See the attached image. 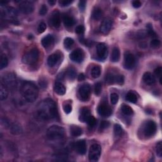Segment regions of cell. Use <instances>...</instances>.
Returning <instances> with one entry per match:
<instances>
[{
    "label": "cell",
    "instance_id": "6da1fadb",
    "mask_svg": "<svg viewBox=\"0 0 162 162\" xmlns=\"http://www.w3.org/2000/svg\"><path fill=\"white\" fill-rule=\"evenodd\" d=\"M36 111L38 117L45 120L55 119L58 117L57 106L51 99H46L40 102Z\"/></svg>",
    "mask_w": 162,
    "mask_h": 162
},
{
    "label": "cell",
    "instance_id": "7a4b0ae2",
    "mask_svg": "<svg viewBox=\"0 0 162 162\" xmlns=\"http://www.w3.org/2000/svg\"><path fill=\"white\" fill-rule=\"evenodd\" d=\"M21 94L25 100L29 103L35 101L39 95V90L35 84L30 81H24L21 85Z\"/></svg>",
    "mask_w": 162,
    "mask_h": 162
},
{
    "label": "cell",
    "instance_id": "3957f363",
    "mask_svg": "<svg viewBox=\"0 0 162 162\" xmlns=\"http://www.w3.org/2000/svg\"><path fill=\"white\" fill-rule=\"evenodd\" d=\"M65 135V130L59 126H52L49 127L46 132V136L50 141H57L63 139Z\"/></svg>",
    "mask_w": 162,
    "mask_h": 162
},
{
    "label": "cell",
    "instance_id": "277c9868",
    "mask_svg": "<svg viewBox=\"0 0 162 162\" xmlns=\"http://www.w3.org/2000/svg\"><path fill=\"white\" fill-rule=\"evenodd\" d=\"M39 51L36 48H33L25 54L22 60L24 64L33 65L36 63L39 59Z\"/></svg>",
    "mask_w": 162,
    "mask_h": 162
},
{
    "label": "cell",
    "instance_id": "5b68a950",
    "mask_svg": "<svg viewBox=\"0 0 162 162\" xmlns=\"http://www.w3.org/2000/svg\"><path fill=\"white\" fill-rule=\"evenodd\" d=\"M101 153V147L98 144H92L89 149V159L91 161H97Z\"/></svg>",
    "mask_w": 162,
    "mask_h": 162
},
{
    "label": "cell",
    "instance_id": "8992f818",
    "mask_svg": "<svg viewBox=\"0 0 162 162\" xmlns=\"http://www.w3.org/2000/svg\"><path fill=\"white\" fill-rule=\"evenodd\" d=\"M1 83L8 89L14 88L17 84L16 77L14 74L8 73L3 77Z\"/></svg>",
    "mask_w": 162,
    "mask_h": 162
},
{
    "label": "cell",
    "instance_id": "52a82bcc",
    "mask_svg": "<svg viewBox=\"0 0 162 162\" xmlns=\"http://www.w3.org/2000/svg\"><path fill=\"white\" fill-rule=\"evenodd\" d=\"M91 88L88 84H84L80 87L78 91V96L80 101H87L90 98Z\"/></svg>",
    "mask_w": 162,
    "mask_h": 162
},
{
    "label": "cell",
    "instance_id": "ba28073f",
    "mask_svg": "<svg viewBox=\"0 0 162 162\" xmlns=\"http://www.w3.org/2000/svg\"><path fill=\"white\" fill-rule=\"evenodd\" d=\"M157 126L154 121L149 120L146 123L144 127V136L147 138H149L153 136L157 132Z\"/></svg>",
    "mask_w": 162,
    "mask_h": 162
},
{
    "label": "cell",
    "instance_id": "9c48e42d",
    "mask_svg": "<svg viewBox=\"0 0 162 162\" xmlns=\"http://www.w3.org/2000/svg\"><path fill=\"white\" fill-rule=\"evenodd\" d=\"M1 15L3 18L7 20L15 19L17 17V11L13 7H5L1 11Z\"/></svg>",
    "mask_w": 162,
    "mask_h": 162
},
{
    "label": "cell",
    "instance_id": "30bf717a",
    "mask_svg": "<svg viewBox=\"0 0 162 162\" xmlns=\"http://www.w3.org/2000/svg\"><path fill=\"white\" fill-rule=\"evenodd\" d=\"M70 58L71 60H72L76 63H80L82 62L84 58V53L82 49H76L74 51L71 53L70 55Z\"/></svg>",
    "mask_w": 162,
    "mask_h": 162
},
{
    "label": "cell",
    "instance_id": "8fae6325",
    "mask_svg": "<svg viewBox=\"0 0 162 162\" xmlns=\"http://www.w3.org/2000/svg\"><path fill=\"white\" fill-rule=\"evenodd\" d=\"M34 4L30 1H22L19 5V10L25 14H29L34 10Z\"/></svg>",
    "mask_w": 162,
    "mask_h": 162
},
{
    "label": "cell",
    "instance_id": "7c38bea8",
    "mask_svg": "<svg viewBox=\"0 0 162 162\" xmlns=\"http://www.w3.org/2000/svg\"><path fill=\"white\" fill-rule=\"evenodd\" d=\"M135 57L131 53H127L124 57V67L126 69L130 70L135 65Z\"/></svg>",
    "mask_w": 162,
    "mask_h": 162
},
{
    "label": "cell",
    "instance_id": "4fadbf2b",
    "mask_svg": "<svg viewBox=\"0 0 162 162\" xmlns=\"http://www.w3.org/2000/svg\"><path fill=\"white\" fill-rule=\"evenodd\" d=\"M97 55L98 58L101 60H105L107 57L108 49L104 43H99L97 46Z\"/></svg>",
    "mask_w": 162,
    "mask_h": 162
},
{
    "label": "cell",
    "instance_id": "5bb4252c",
    "mask_svg": "<svg viewBox=\"0 0 162 162\" xmlns=\"http://www.w3.org/2000/svg\"><path fill=\"white\" fill-rule=\"evenodd\" d=\"M112 27V21L110 18H105L101 22L100 27H99V30L103 34H107L110 30Z\"/></svg>",
    "mask_w": 162,
    "mask_h": 162
},
{
    "label": "cell",
    "instance_id": "9a60e30c",
    "mask_svg": "<svg viewBox=\"0 0 162 162\" xmlns=\"http://www.w3.org/2000/svg\"><path fill=\"white\" fill-rule=\"evenodd\" d=\"M98 113L102 117H108L110 116L112 113V110L109 106L106 104H101L98 107Z\"/></svg>",
    "mask_w": 162,
    "mask_h": 162
},
{
    "label": "cell",
    "instance_id": "2e32d148",
    "mask_svg": "<svg viewBox=\"0 0 162 162\" xmlns=\"http://www.w3.org/2000/svg\"><path fill=\"white\" fill-rule=\"evenodd\" d=\"M75 149H76L77 153L83 155L86 154L87 151V145L84 140H79L75 144Z\"/></svg>",
    "mask_w": 162,
    "mask_h": 162
},
{
    "label": "cell",
    "instance_id": "e0dca14e",
    "mask_svg": "<svg viewBox=\"0 0 162 162\" xmlns=\"http://www.w3.org/2000/svg\"><path fill=\"white\" fill-rule=\"evenodd\" d=\"M50 22L53 26L55 28H58L60 26L61 24V18L60 12L58 10H55L51 15Z\"/></svg>",
    "mask_w": 162,
    "mask_h": 162
},
{
    "label": "cell",
    "instance_id": "ac0fdd59",
    "mask_svg": "<svg viewBox=\"0 0 162 162\" xmlns=\"http://www.w3.org/2000/svg\"><path fill=\"white\" fill-rule=\"evenodd\" d=\"M90 116H91V114H90V111L89 109L87 108H83L80 110L79 120L82 122H87Z\"/></svg>",
    "mask_w": 162,
    "mask_h": 162
},
{
    "label": "cell",
    "instance_id": "d6986e66",
    "mask_svg": "<svg viewBox=\"0 0 162 162\" xmlns=\"http://www.w3.org/2000/svg\"><path fill=\"white\" fill-rule=\"evenodd\" d=\"M143 80L148 85H153L156 82V79L152 74L146 72L143 75Z\"/></svg>",
    "mask_w": 162,
    "mask_h": 162
},
{
    "label": "cell",
    "instance_id": "ffe728a7",
    "mask_svg": "<svg viewBox=\"0 0 162 162\" xmlns=\"http://www.w3.org/2000/svg\"><path fill=\"white\" fill-rule=\"evenodd\" d=\"M53 42L54 37L52 35H50V34H48L47 36H45L41 40L42 45L45 48H47L49 46H50Z\"/></svg>",
    "mask_w": 162,
    "mask_h": 162
},
{
    "label": "cell",
    "instance_id": "44dd1931",
    "mask_svg": "<svg viewBox=\"0 0 162 162\" xmlns=\"http://www.w3.org/2000/svg\"><path fill=\"white\" fill-rule=\"evenodd\" d=\"M54 91L58 95H64L66 92V89L63 84L59 82H57L55 83L54 86Z\"/></svg>",
    "mask_w": 162,
    "mask_h": 162
},
{
    "label": "cell",
    "instance_id": "7402d4cb",
    "mask_svg": "<svg viewBox=\"0 0 162 162\" xmlns=\"http://www.w3.org/2000/svg\"><path fill=\"white\" fill-rule=\"evenodd\" d=\"M60 60V55L57 53L51 55L48 58V64L49 67H54Z\"/></svg>",
    "mask_w": 162,
    "mask_h": 162
},
{
    "label": "cell",
    "instance_id": "603a6c76",
    "mask_svg": "<svg viewBox=\"0 0 162 162\" xmlns=\"http://www.w3.org/2000/svg\"><path fill=\"white\" fill-rule=\"evenodd\" d=\"M63 21L64 25L67 27L73 26L75 24L74 18L72 17L69 16V15H64L63 17Z\"/></svg>",
    "mask_w": 162,
    "mask_h": 162
},
{
    "label": "cell",
    "instance_id": "cb8c5ba5",
    "mask_svg": "<svg viewBox=\"0 0 162 162\" xmlns=\"http://www.w3.org/2000/svg\"><path fill=\"white\" fill-rule=\"evenodd\" d=\"M8 88L3 84L2 83H1V86H0V99L1 101L5 100L8 97Z\"/></svg>",
    "mask_w": 162,
    "mask_h": 162
},
{
    "label": "cell",
    "instance_id": "d4e9b609",
    "mask_svg": "<svg viewBox=\"0 0 162 162\" xmlns=\"http://www.w3.org/2000/svg\"><path fill=\"white\" fill-rule=\"evenodd\" d=\"M120 56V53L119 49L117 47L114 48L113 49V51H112L111 60L113 62H117L118 60H119Z\"/></svg>",
    "mask_w": 162,
    "mask_h": 162
},
{
    "label": "cell",
    "instance_id": "484cf974",
    "mask_svg": "<svg viewBox=\"0 0 162 162\" xmlns=\"http://www.w3.org/2000/svg\"><path fill=\"white\" fill-rule=\"evenodd\" d=\"M103 11L101 8H96L94 9V10L92 11V17L93 19L96 20H98L101 19L102 16H103Z\"/></svg>",
    "mask_w": 162,
    "mask_h": 162
},
{
    "label": "cell",
    "instance_id": "4316f807",
    "mask_svg": "<svg viewBox=\"0 0 162 162\" xmlns=\"http://www.w3.org/2000/svg\"><path fill=\"white\" fill-rule=\"evenodd\" d=\"M72 135L74 137H79L82 134V130L78 126H72L70 129Z\"/></svg>",
    "mask_w": 162,
    "mask_h": 162
},
{
    "label": "cell",
    "instance_id": "83f0119b",
    "mask_svg": "<svg viewBox=\"0 0 162 162\" xmlns=\"http://www.w3.org/2000/svg\"><path fill=\"white\" fill-rule=\"evenodd\" d=\"M10 131L14 134H19L22 132V128L18 124L14 123L10 127Z\"/></svg>",
    "mask_w": 162,
    "mask_h": 162
},
{
    "label": "cell",
    "instance_id": "f1b7e54d",
    "mask_svg": "<svg viewBox=\"0 0 162 162\" xmlns=\"http://www.w3.org/2000/svg\"><path fill=\"white\" fill-rule=\"evenodd\" d=\"M121 110L122 111V113L126 115L130 116V115H132L133 114V110L132 108L127 105H123L122 106Z\"/></svg>",
    "mask_w": 162,
    "mask_h": 162
},
{
    "label": "cell",
    "instance_id": "f546056e",
    "mask_svg": "<svg viewBox=\"0 0 162 162\" xmlns=\"http://www.w3.org/2000/svg\"><path fill=\"white\" fill-rule=\"evenodd\" d=\"M126 99L129 102L132 103H136L138 101V98H137V96L132 92H129L127 94Z\"/></svg>",
    "mask_w": 162,
    "mask_h": 162
},
{
    "label": "cell",
    "instance_id": "4dcf8cb0",
    "mask_svg": "<svg viewBox=\"0 0 162 162\" xmlns=\"http://www.w3.org/2000/svg\"><path fill=\"white\" fill-rule=\"evenodd\" d=\"M101 72V68L99 66H95L91 70V76L93 78L96 79V78H98L99 76H100Z\"/></svg>",
    "mask_w": 162,
    "mask_h": 162
},
{
    "label": "cell",
    "instance_id": "1f68e13d",
    "mask_svg": "<svg viewBox=\"0 0 162 162\" xmlns=\"http://www.w3.org/2000/svg\"><path fill=\"white\" fill-rule=\"evenodd\" d=\"M76 70L73 67L68 68L67 70V76L70 80H74L76 77Z\"/></svg>",
    "mask_w": 162,
    "mask_h": 162
},
{
    "label": "cell",
    "instance_id": "d6a6232c",
    "mask_svg": "<svg viewBox=\"0 0 162 162\" xmlns=\"http://www.w3.org/2000/svg\"><path fill=\"white\" fill-rule=\"evenodd\" d=\"M8 64V60L5 54L2 55L1 57V61H0V69H3V68L7 67Z\"/></svg>",
    "mask_w": 162,
    "mask_h": 162
},
{
    "label": "cell",
    "instance_id": "836d02e7",
    "mask_svg": "<svg viewBox=\"0 0 162 162\" xmlns=\"http://www.w3.org/2000/svg\"><path fill=\"white\" fill-rule=\"evenodd\" d=\"M114 133L115 135L117 137L122 136L124 134V130L119 124H115L114 126Z\"/></svg>",
    "mask_w": 162,
    "mask_h": 162
},
{
    "label": "cell",
    "instance_id": "e575fe53",
    "mask_svg": "<svg viewBox=\"0 0 162 162\" xmlns=\"http://www.w3.org/2000/svg\"><path fill=\"white\" fill-rule=\"evenodd\" d=\"M74 41L73 39L70 38V37H67L65 38L64 40V46L65 48L67 49H69L70 48L72 47V46L74 45Z\"/></svg>",
    "mask_w": 162,
    "mask_h": 162
},
{
    "label": "cell",
    "instance_id": "d590c367",
    "mask_svg": "<svg viewBox=\"0 0 162 162\" xmlns=\"http://www.w3.org/2000/svg\"><path fill=\"white\" fill-rule=\"evenodd\" d=\"M96 118L93 117V116H90L89 118H88V121H87V123H88V126H89V127H91V128H93V127H95L96 124Z\"/></svg>",
    "mask_w": 162,
    "mask_h": 162
},
{
    "label": "cell",
    "instance_id": "8d00e7d4",
    "mask_svg": "<svg viewBox=\"0 0 162 162\" xmlns=\"http://www.w3.org/2000/svg\"><path fill=\"white\" fill-rule=\"evenodd\" d=\"M118 95L117 93H111L110 95V101L112 105H116L118 101Z\"/></svg>",
    "mask_w": 162,
    "mask_h": 162
},
{
    "label": "cell",
    "instance_id": "74e56055",
    "mask_svg": "<svg viewBox=\"0 0 162 162\" xmlns=\"http://www.w3.org/2000/svg\"><path fill=\"white\" fill-rule=\"evenodd\" d=\"M124 82V77L122 75H118L115 76V83H117L118 84L122 85Z\"/></svg>",
    "mask_w": 162,
    "mask_h": 162
},
{
    "label": "cell",
    "instance_id": "f35d334b",
    "mask_svg": "<svg viewBox=\"0 0 162 162\" xmlns=\"http://www.w3.org/2000/svg\"><path fill=\"white\" fill-rule=\"evenodd\" d=\"M106 82L109 84L115 83V76L111 74H108L106 76Z\"/></svg>",
    "mask_w": 162,
    "mask_h": 162
},
{
    "label": "cell",
    "instance_id": "ab89813d",
    "mask_svg": "<svg viewBox=\"0 0 162 162\" xmlns=\"http://www.w3.org/2000/svg\"><path fill=\"white\" fill-rule=\"evenodd\" d=\"M101 90H102L101 83L97 82L95 84V92L96 95L99 96V95H100L101 92Z\"/></svg>",
    "mask_w": 162,
    "mask_h": 162
},
{
    "label": "cell",
    "instance_id": "60d3db41",
    "mask_svg": "<svg viewBox=\"0 0 162 162\" xmlns=\"http://www.w3.org/2000/svg\"><path fill=\"white\" fill-rule=\"evenodd\" d=\"M46 24L45 22H41L37 27V32L40 34L43 33L46 30Z\"/></svg>",
    "mask_w": 162,
    "mask_h": 162
},
{
    "label": "cell",
    "instance_id": "b9f144b4",
    "mask_svg": "<svg viewBox=\"0 0 162 162\" xmlns=\"http://www.w3.org/2000/svg\"><path fill=\"white\" fill-rule=\"evenodd\" d=\"M160 44H161V43H160V41L159 40V39H153L151 43H150V45L152 48H158L159 46H160Z\"/></svg>",
    "mask_w": 162,
    "mask_h": 162
},
{
    "label": "cell",
    "instance_id": "7bdbcfd3",
    "mask_svg": "<svg viewBox=\"0 0 162 162\" xmlns=\"http://www.w3.org/2000/svg\"><path fill=\"white\" fill-rule=\"evenodd\" d=\"M156 151H157V154L158 157L161 158L162 156V144L161 142H159L156 148Z\"/></svg>",
    "mask_w": 162,
    "mask_h": 162
},
{
    "label": "cell",
    "instance_id": "ee69618b",
    "mask_svg": "<svg viewBox=\"0 0 162 162\" xmlns=\"http://www.w3.org/2000/svg\"><path fill=\"white\" fill-rule=\"evenodd\" d=\"M47 12H48V8H47V7H46V5H43L41 6V7L40 8L39 12V15L43 16V15H45L47 14Z\"/></svg>",
    "mask_w": 162,
    "mask_h": 162
},
{
    "label": "cell",
    "instance_id": "f6af8a7d",
    "mask_svg": "<svg viewBox=\"0 0 162 162\" xmlns=\"http://www.w3.org/2000/svg\"><path fill=\"white\" fill-rule=\"evenodd\" d=\"M72 1H69V0H61V1H59V4L61 6V7H68L69 6L71 3H72Z\"/></svg>",
    "mask_w": 162,
    "mask_h": 162
},
{
    "label": "cell",
    "instance_id": "bcb514c9",
    "mask_svg": "<svg viewBox=\"0 0 162 162\" xmlns=\"http://www.w3.org/2000/svg\"><path fill=\"white\" fill-rule=\"evenodd\" d=\"M75 30H76V32L77 34H82L84 33V32L85 29H84V27L83 26H78L77 27H76Z\"/></svg>",
    "mask_w": 162,
    "mask_h": 162
},
{
    "label": "cell",
    "instance_id": "7dc6e473",
    "mask_svg": "<svg viewBox=\"0 0 162 162\" xmlns=\"http://www.w3.org/2000/svg\"><path fill=\"white\" fill-rule=\"evenodd\" d=\"M110 126V123L108 121H103L100 124V129L104 130L105 129H107Z\"/></svg>",
    "mask_w": 162,
    "mask_h": 162
},
{
    "label": "cell",
    "instance_id": "c3c4849f",
    "mask_svg": "<svg viewBox=\"0 0 162 162\" xmlns=\"http://www.w3.org/2000/svg\"><path fill=\"white\" fill-rule=\"evenodd\" d=\"M161 71H162V69H161V67H158L157 68H156V69L155 70V74L156 76H157L158 77H160V83H161Z\"/></svg>",
    "mask_w": 162,
    "mask_h": 162
},
{
    "label": "cell",
    "instance_id": "681fc988",
    "mask_svg": "<svg viewBox=\"0 0 162 162\" xmlns=\"http://www.w3.org/2000/svg\"><path fill=\"white\" fill-rule=\"evenodd\" d=\"M86 1H80L79 3V7L80 8V11H83L84 10H85V8H86Z\"/></svg>",
    "mask_w": 162,
    "mask_h": 162
},
{
    "label": "cell",
    "instance_id": "f907efd6",
    "mask_svg": "<svg viewBox=\"0 0 162 162\" xmlns=\"http://www.w3.org/2000/svg\"><path fill=\"white\" fill-rule=\"evenodd\" d=\"M63 110H64V111L67 114L70 113V112L72 111V107H71V105H69V104L65 105L64 107H63Z\"/></svg>",
    "mask_w": 162,
    "mask_h": 162
},
{
    "label": "cell",
    "instance_id": "816d5d0a",
    "mask_svg": "<svg viewBox=\"0 0 162 162\" xmlns=\"http://www.w3.org/2000/svg\"><path fill=\"white\" fill-rule=\"evenodd\" d=\"M132 6L135 8H138L141 6V3L139 1H137V0L136 1H134L132 2Z\"/></svg>",
    "mask_w": 162,
    "mask_h": 162
},
{
    "label": "cell",
    "instance_id": "f5cc1de1",
    "mask_svg": "<svg viewBox=\"0 0 162 162\" xmlns=\"http://www.w3.org/2000/svg\"><path fill=\"white\" fill-rule=\"evenodd\" d=\"M85 76L83 74H80L79 76H78V80L79 81H82L85 80Z\"/></svg>",
    "mask_w": 162,
    "mask_h": 162
},
{
    "label": "cell",
    "instance_id": "db71d44e",
    "mask_svg": "<svg viewBox=\"0 0 162 162\" xmlns=\"http://www.w3.org/2000/svg\"><path fill=\"white\" fill-rule=\"evenodd\" d=\"M39 84L41 87H46V85H47V82H46L45 80H41L39 81Z\"/></svg>",
    "mask_w": 162,
    "mask_h": 162
},
{
    "label": "cell",
    "instance_id": "11a10c76",
    "mask_svg": "<svg viewBox=\"0 0 162 162\" xmlns=\"http://www.w3.org/2000/svg\"><path fill=\"white\" fill-rule=\"evenodd\" d=\"M48 3H49L51 5L53 6V5L55 4L56 1H53V0H51V1H48Z\"/></svg>",
    "mask_w": 162,
    "mask_h": 162
}]
</instances>
